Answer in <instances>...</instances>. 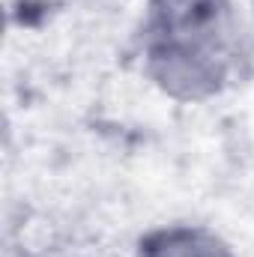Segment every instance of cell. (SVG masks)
I'll list each match as a JSON object with an SVG mask.
<instances>
[{"label": "cell", "instance_id": "6da1fadb", "mask_svg": "<svg viewBox=\"0 0 254 257\" xmlns=\"http://www.w3.org/2000/svg\"><path fill=\"white\" fill-rule=\"evenodd\" d=\"M150 75L180 99L218 93L239 60L227 0H153L144 24Z\"/></svg>", "mask_w": 254, "mask_h": 257}, {"label": "cell", "instance_id": "7a4b0ae2", "mask_svg": "<svg viewBox=\"0 0 254 257\" xmlns=\"http://www.w3.org/2000/svg\"><path fill=\"white\" fill-rule=\"evenodd\" d=\"M141 257H233L212 233L197 227L156 230L141 242Z\"/></svg>", "mask_w": 254, "mask_h": 257}]
</instances>
